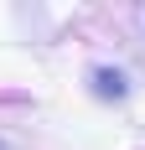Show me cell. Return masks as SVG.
<instances>
[{
	"label": "cell",
	"instance_id": "1",
	"mask_svg": "<svg viewBox=\"0 0 145 150\" xmlns=\"http://www.w3.org/2000/svg\"><path fill=\"white\" fill-rule=\"evenodd\" d=\"M93 88H99L104 98H124V78L109 67V73H99V78H93Z\"/></svg>",
	"mask_w": 145,
	"mask_h": 150
}]
</instances>
